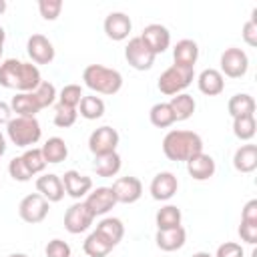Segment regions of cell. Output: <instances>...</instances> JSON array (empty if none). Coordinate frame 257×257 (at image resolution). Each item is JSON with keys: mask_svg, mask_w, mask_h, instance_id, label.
Listing matches in <instances>:
<instances>
[{"mask_svg": "<svg viewBox=\"0 0 257 257\" xmlns=\"http://www.w3.org/2000/svg\"><path fill=\"white\" fill-rule=\"evenodd\" d=\"M40 82H42L40 70L32 62L6 58L0 64V86L4 88H12L16 92H32Z\"/></svg>", "mask_w": 257, "mask_h": 257, "instance_id": "cell-1", "label": "cell"}, {"mask_svg": "<svg viewBox=\"0 0 257 257\" xmlns=\"http://www.w3.org/2000/svg\"><path fill=\"white\" fill-rule=\"evenodd\" d=\"M163 153L169 161H189L203 153V139L193 131H169L163 139Z\"/></svg>", "mask_w": 257, "mask_h": 257, "instance_id": "cell-2", "label": "cell"}, {"mask_svg": "<svg viewBox=\"0 0 257 257\" xmlns=\"http://www.w3.org/2000/svg\"><path fill=\"white\" fill-rule=\"evenodd\" d=\"M82 80L96 94L112 96L122 88V74L102 64H88L82 70Z\"/></svg>", "mask_w": 257, "mask_h": 257, "instance_id": "cell-3", "label": "cell"}, {"mask_svg": "<svg viewBox=\"0 0 257 257\" xmlns=\"http://www.w3.org/2000/svg\"><path fill=\"white\" fill-rule=\"evenodd\" d=\"M6 135L12 145L30 149L32 145H36L40 141L42 128H40V122L36 120V116H14L6 124Z\"/></svg>", "mask_w": 257, "mask_h": 257, "instance_id": "cell-4", "label": "cell"}, {"mask_svg": "<svg viewBox=\"0 0 257 257\" xmlns=\"http://www.w3.org/2000/svg\"><path fill=\"white\" fill-rule=\"evenodd\" d=\"M195 78V68H189V66H179V64H171L161 76H159V90L163 94H169V96H175V94H181Z\"/></svg>", "mask_w": 257, "mask_h": 257, "instance_id": "cell-5", "label": "cell"}, {"mask_svg": "<svg viewBox=\"0 0 257 257\" xmlns=\"http://www.w3.org/2000/svg\"><path fill=\"white\" fill-rule=\"evenodd\" d=\"M221 74L223 76H229V78H241L247 74L249 70V56L245 50L237 48V46H231V48H225L223 54H221Z\"/></svg>", "mask_w": 257, "mask_h": 257, "instance_id": "cell-6", "label": "cell"}, {"mask_svg": "<svg viewBox=\"0 0 257 257\" xmlns=\"http://www.w3.org/2000/svg\"><path fill=\"white\" fill-rule=\"evenodd\" d=\"M48 209H50V203L40 195V193H30L26 195L20 205H18V215L24 223H30V225H36V223H42L48 215Z\"/></svg>", "mask_w": 257, "mask_h": 257, "instance_id": "cell-7", "label": "cell"}, {"mask_svg": "<svg viewBox=\"0 0 257 257\" xmlns=\"http://www.w3.org/2000/svg\"><path fill=\"white\" fill-rule=\"evenodd\" d=\"M118 133L116 128L104 124V126H98L90 133L88 137V149L94 157H102V155H108V153H116V147H118Z\"/></svg>", "mask_w": 257, "mask_h": 257, "instance_id": "cell-8", "label": "cell"}, {"mask_svg": "<svg viewBox=\"0 0 257 257\" xmlns=\"http://www.w3.org/2000/svg\"><path fill=\"white\" fill-rule=\"evenodd\" d=\"M94 221V215L88 211V207L84 205V201H76L72 203L66 213H64V229L72 235L84 233Z\"/></svg>", "mask_w": 257, "mask_h": 257, "instance_id": "cell-9", "label": "cell"}, {"mask_svg": "<svg viewBox=\"0 0 257 257\" xmlns=\"http://www.w3.org/2000/svg\"><path fill=\"white\" fill-rule=\"evenodd\" d=\"M124 58L135 70H149L155 64V54L147 48V44L141 40V36H135L124 46Z\"/></svg>", "mask_w": 257, "mask_h": 257, "instance_id": "cell-10", "label": "cell"}, {"mask_svg": "<svg viewBox=\"0 0 257 257\" xmlns=\"http://www.w3.org/2000/svg\"><path fill=\"white\" fill-rule=\"evenodd\" d=\"M141 40L147 44V48L157 56V54H163L169 46H171V32L167 26L163 24H149L143 28V34H141Z\"/></svg>", "mask_w": 257, "mask_h": 257, "instance_id": "cell-11", "label": "cell"}, {"mask_svg": "<svg viewBox=\"0 0 257 257\" xmlns=\"http://www.w3.org/2000/svg\"><path fill=\"white\" fill-rule=\"evenodd\" d=\"M110 189L116 203H126V205L137 203L143 195V183L137 177H118Z\"/></svg>", "mask_w": 257, "mask_h": 257, "instance_id": "cell-12", "label": "cell"}, {"mask_svg": "<svg viewBox=\"0 0 257 257\" xmlns=\"http://www.w3.org/2000/svg\"><path fill=\"white\" fill-rule=\"evenodd\" d=\"M177 189H179V181H177V177L171 171L157 173L153 177V181H151V187H149L151 197L155 201H169V199H173Z\"/></svg>", "mask_w": 257, "mask_h": 257, "instance_id": "cell-13", "label": "cell"}, {"mask_svg": "<svg viewBox=\"0 0 257 257\" xmlns=\"http://www.w3.org/2000/svg\"><path fill=\"white\" fill-rule=\"evenodd\" d=\"M84 205L88 207V211H90L94 217H100V215H106V213L116 205V199H114L110 187H96V189H92V191L86 195Z\"/></svg>", "mask_w": 257, "mask_h": 257, "instance_id": "cell-14", "label": "cell"}, {"mask_svg": "<svg viewBox=\"0 0 257 257\" xmlns=\"http://www.w3.org/2000/svg\"><path fill=\"white\" fill-rule=\"evenodd\" d=\"M26 52L36 64H50L54 60V46L44 34H32L26 42Z\"/></svg>", "mask_w": 257, "mask_h": 257, "instance_id": "cell-15", "label": "cell"}, {"mask_svg": "<svg viewBox=\"0 0 257 257\" xmlns=\"http://www.w3.org/2000/svg\"><path fill=\"white\" fill-rule=\"evenodd\" d=\"M60 179H62V185H64V193H66L68 197L76 199V201L82 199V197H86V195L92 191V179L86 177V175H80V173L74 171V169L66 171Z\"/></svg>", "mask_w": 257, "mask_h": 257, "instance_id": "cell-16", "label": "cell"}, {"mask_svg": "<svg viewBox=\"0 0 257 257\" xmlns=\"http://www.w3.org/2000/svg\"><path fill=\"white\" fill-rule=\"evenodd\" d=\"M102 26H104V34L114 42H120V40L128 38L131 30H133V22L124 12H110L104 18Z\"/></svg>", "mask_w": 257, "mask_h": 257, "instance_id": "cell-17", "label": "cell"}, {"mask_svg": "<svg viewBox=\"0 0 257 257\" xmlns=\"http://www.w3.org/2000/svg\"><path fill=\"white\" fill-rule=\"evenodd\" d=\"M36 191L48 201V203H58L64 197V185L62 179L54 173H44L36 179Z\"/></svg>", "mask_w": 257, "mask_h": 257, "instance_id": "cell-18", "label": "cell"}, {"mask_svg": "<svg viewBox=\"0 0 257 257\" xmlns=\"http://www.w3.org/2000/svg\"><path fill=\"white\" fill-rule=\"evenodd\" d=\"M187 171L195 181H209L215 175L217 165H215V159L211 155L199 153V155H195L193 159L187 161Z\"/></svg>", "mask_w": 257, "mask_h": 257, "instance_id": "cell-19", "label": "cell"}, {"mask_svg": "<svg viewBox=\"0 0 257 257\" xmlns=\"http://www.w3.org/2000/svg\"><path fill=\"white\" fill-rule=\"evenodd\" d=\"M197 86L207 96H217L225 90V76L217 68H205L197 76Z\"/></svg>", "mask_w": 257, "mask_h": 257, "instance_id": "cell-20", "label": "cell"}, {"mask_svg": "<svg viewBox=\"0 0 257 257\" xmlns=\"http://www.w3.org/2000/svg\"><path fill=\"white\" fill-rule=\"evenodd\" d=\"M155 241H157V247L161 251H177L185 245L187 241V231L183 227H175V229H163L159 231L157 229V235H155Z\"/></svg>", "mask_w": 257, "mask_h": 257, "instance_id": "cell-21", "label": "cell"}, {"mask_svg": "<svg viewBox=\"0 0 257 257\" xmlns=\"http://www.w3.org/2000/svg\"><path fill=\"white\" fill-rule=\"evenodd\" d=\"M197 58H199V46H197L195 40L183 38V40H179L175 44V48H173V60H175V64L195 68Z\"/></svg>", "mask_w": 257, "mask_h": 257, "instance_id": "cell-22", "label": "cell"}, {"mask_svg": "<svg viewBox=\"0 0 257 257\" xmlns=\"http://www.w3.org/2000/svg\"><path fill=\"white\" fill-rule=\"evenodd\" d=\"M233 167L239 173H253L257 169V145H241L233 155Z\"/></svg>", "mask_w": 257, "mask_h": 257, "instance_id": "cell-23", "label": "cell"}, {"mask_svg": "<svg viewBox=\"0 0 257 257\" xmlns=\"http://www.w3.org/2000/svg\"><path fill=\"white\" fill-rule=\"evenodd\" d=\"M40 151H42V157H44L46 165L48 163L50 165H58V163H62L68 157V147H66L64 139H60V137H50L40 147Z\"/></svg>", "mask_w": 257, "mask_h": 257, "instance_id": "cell-24", "label": "cell"}, {"mask_svg": "<svg viewBox=\"0 0 257 257\" xmlns=\"http://www.w3.org/2000/svg\"><path fill=\"white\" fill-rule=\"evenodd\" d=\"M94 231H98L106 241H110L114 247L120 243V239L124 237V225H122V221L120 219H116V217H104V219H100L98 223H96V229Z\"/></svg>", "mask_w": 257, "mask_h": 257, "instance_id": "cell-25", "label": "cell"}, {"mask_svg": "<svg viewBox=\"0 0 257 257\" xmlns=\"http://www.w3.org/2000/svg\"><path fill=\"white\" fill-rule=\"evenodd\" d=\"M10 108L12 112H16V116H36V112L40 110L32 92H16L10 100Z\"/></svg>", "mask_w": 257, "mask_h": 257, "instance_id": "cell-26", "label": "cell"}, {"mask_svg": "<svg viewBox=\"0 0 257 257\" xmlns=\"http://www.w3.org/2000/svg\"><path fill=\"white\" fill-rule=\"evenodd\" d=\"M169 106H171V110H173V114H175V120H187V118L193 116V112H195V108H197V102H195V98H193L191 94L181 92V94L171 96Z\"/></svg>", "mask_w": 257, "mask_h": 257, "instance_id": "cell-27", "label": "cell"}, {"mask_svg": "<svg viewBox=\"0 0 257 257\" xmlns=\"http://www.w3.org/2000/svg\"><path fill=\"white\" fill-rule=\"evenodd\" d=\"M227 110L233 118L235 116H245V114H255V98L247 92H237L229 98Z\"/></svg>", "mask_w": 257, "mask_h": 257, "instance_id": "cell-28", "label": "cell"}, {"mask_svg": "<svg viewBox=\"0 0 257 257\" xmlns=\"http://www.w3.org/2000/svg\"><path fill=\"white\" fill-rule=\"evenodd\" d=\"M112 243L110 241H106L98 231H92L86 239H84V243H82V249H84V253L88 255V257H106L110 251H112Z\"/></svg>", "mask_w": 257, "mask_h": 257, "instance_id": "cell-29", "label": "cell"}, {"mask_svg": "<svg viewBox=\"0 0 257 257\" xmlns=\"http://www.w3.org/2000/svg\"><path fill=\"white\" fill-rule=\"evenodd\" d=\"M122 167V159L118 153H108V155H102V157H94V171L98 177H114Z\"/></svg>", "mask_w": 257, "mask_h": 257, "instance_id": "cell-30", "label": "cell"}, {"mask_svg": "<svg viewBox=\"0 0 257 257\" xmlns=\"http://www.w3.org/2000/svg\"><path fill=\"white\" fill-rule=\"evenodd\" d=\"M181 221H183V215H181V209L177 205H165L155 215V223H157L159 231L181 227Z\"/></svg>", "mask_w": 257, "mask_h": 257, "instance_id": "cell-31", "label": "cell"}, {"mask_svg": "<svg viewBox=\"0 0 257 257\" xmlns=\"http://www.w3.org/2000/svg\"><path fill=\"white\" fill-rule=\"evenodd\" d=\"M78 106H80V116L86 120H96L104 114V100L96 94H84Z\"/></svg>", "mask_w": 257, "mask_h": 257, "instance_id": "cell-32", "label": "cell"}, {"mask_svg": "<svg viewBox=\"0 0 257 257\" xmlns=\"http://www.w3.org/2000/svg\"><path fill=\"white\" fill-rule=\"evenodd\" d=\"M149 118H151V124L157 126V128H169L175 122V114H173L169 102L153 104L151 110H149Z\"/></svg>", "mask_w": 257, "mask_h": 257, "instance_id": "cell-33", "label": "cell"}, {"mask_svg": "<svg viewBox=\"0 0 257 257\" xmlns=\"http://www.w3.org/2000/svg\"><path fill=\"white\" fill-rule=\"evenodd\" d=\"M257 133V122L255 114H245V116H235L233 118V135L239 141H251Z\"/></svg>", "mask_w": 257, "mask_h": 257, "instance_id": "cell-34", "label": "cell"}, {"mask_svg": "<svg viewBox=\"0 0 257 257\" xmlns=\"http://www.w3.org/2000/svg\"><path fill=\"white\" fill-rule=\"evenodd\" d=\"M20 157H22V161H24L26 169L32 173V177H34V175H38V173H42V171L46 169V161H44V157H42V151H40V149H36V147L26 149Z\"/></svg>", "mask_w": 257, "mask_h": 257, "instance_id": "cell-35", "label": "cell"}, {"mask_svg": "<svg viewBox=\"0 0 257 257\" xmlns=\"http://www.w3.org/2000/svg\"><path fill=\"white\" fill-rule=\"evenodd\" d=\"M32 94H34V98H36V102H38L40 108H46V106L54 104V100L58 96L56 94V86L52 82H48V80H42L36 86V90H32Z\"/></svg>", "mask_w": 257, "mask_h": 257, "instance_id": "cell-36", "label": "cell"}, {"mask_svg": "<svg viewBox=\"0 0 257 257\" xmlns=\"http://www.w3.org/2000/svg\"><path fill=\"white\" fill-rule=\"evenodd\" d=\"M82 86L80 84H64L62 90L58 92V104H64V106H70V108H76L80 104V98H82Z\"/></svg>", "mask_w": 257, "mask_h": 257, "instance_id": "cell-37", "label": "cell"}, {"mask_svg": "<svg viewBox=\"0 0 257 257\" xmlns=\"http://www.w3.org/2000/svg\"><path fill=\"white\" fill-rule=\"evenodd\" d=\"M76 116H78L76 108H70V106H64V104H56V108H54V124L58 128L72 126L76 122Z\"/></svg>", "mask_w": 257, "mask_h": 257, "instance_id": "cell-38", "label": "cell"}, {"mask_svg": "<svg viewBox=\"0 0 257 257\" xmlns=\"http://www.w3.org/2000/svg\"><path fill=\"white\" fill-rule=\"evenodd\" d=\"M8 173H10V177H12L14 181H18V183H26V181L32 179V173L26 169L22 157L10 159V163H8Z\"/></svg>", "mask_w": 257, "mask_h": 257, "instance_id": "cell-39", "label": "cell"}, {"mask_svg": "<svg viewBox=\"0 0 257 257\" xmlns=\"http://www.w3.org/2000/svg\"><path fill=\"white\" fill-rule=\"evenodd\" d=\"M38 12H40V16H42L44 20L52 22V20H56V18L60 16V12H62V2H60V0H40V2H38Z\"/></svg>", "mask_w": 257, "mask_h": 257, "instance_id": "cell-40", "label": "cell"}, {"mask_svg": "<svg viewBox=\"0 0 257 257\" xmlns=\"http://www.w3.org/2000/svg\"><path fill=\"white\" fill-rule=\"evenodd\" d=\"M44 253H46V257H70L72 251H70V245H68L66 241H62V239H52V241L46 243Z\"/></svg>", "mask_w": 257, "mask_h": 257, "instance_id": "cell-41", "label": "cell"}, {"mask_svg": "<svg viewBox=\"0 0 257 257\" xmlns=\"http://www.w3.org/2000/svg\"><path fill=\"white\" fill-rule=\"evenodd\" d=\"M243 40L249 46H257V10L251 12V18L243 24V32H241Z\"/></svg>", "mask_w": 257, "mask_h": 257, "instance_id": "cell-42", "label": "cell"}, {"mask_svg": "<svg viewBox=\"0 0 257 257\" xmlns=\"http://www.w3.org/2000/svg\"><path fill=\"white\" fill-rule=\"evenodd\" d=\"M215 257H243V247L235 241H225L217 247Z\"/></svg>", "mask_w": 257, "mask_h": 257, "instance_id": "cell-43", "label": "cell"}, {"mask_svg": "<svg viewBox=\"0 0 257 257\" xmlns=\"http://www.w3.org/2000/svg\"><path fill=\"white\" fill-rule=\"evenodd\" d=\"M239 237H241V241H245L249 245H255L257 243V225L241 221V225H239Z\"/></svg>", "mask_w": 257, "mask_h": 257, "instance_id": "cell-44", "label": "cell"}, {"mask_svg": "<svg viewBox=\"0 0 257 257\" xmlns=\"http://www.w3.org/2000/svg\"><path fill=\"white\" fill-rule=\"evenodd\" d=\"M241 221L257 225V199H251L245 203V207L241 211Z\"/></svg>", "mask_w": 257, "mask_h": 257, "instance_id": "cell-45", "label": "cell"}, {"mask_svg": "<svg viewBox=\"0 0 257 257\" xmlns=\"http://www.w3.org/2000/svg\"><path fill=\"white\" fill-rule=\"evenodd\" d=\"M12 120V108L8 102L0 100V124H8Z\"/></svg>", "mask_w": 257, "mask_h": 257, "instance_id": "cell-46", "label": "cell"}, {"mask_svg": "<svg viewBox=\"0 0 257 257\" xmlns=\"http://www.w3.org/2000/svg\"><path fill=\"white\" fill-rule=\"evenodd\" d=\"M6 153V137L0 133V157Z\"/></svg>", "mask_w": 257, "mask_h": 257, "instance_id": "cell-47", "label": "cell"}, {"mask_svg": "<svg viewBox=\"0 0 257 257\" xmlns=\"http://www.w3.org/2000/svg\"><path fill=\"white\" fill-rule=\"evenodd\" d=\"M191 257H213L211 253H207V251H197V253H193Z\"/></svg>", "mask_w": 257, "mask_h": 257, "instance_id": "cell-48", "label": "cell"}, {"mask_svg": "<svg viewBox=\"0 0 257 257\" xmlns=\"http://www.w3.org/2000/svg\"><path fill=\"white\" fill-rule=\"evenodd\" d=\"M4 40H6V32H4V28L0 26V48H4Z\"/></svg>", "mask_w": 257, "mask_h": 257, "instance_id": "cell-49", "label": "cell"}, {"mask_svg": "<svg viewBox=\"0 0 257 257\" xmlns=\"http://www.w3.org/2000/svg\"><path fill=\"white\" fill-rule=\"evenodd\" d=\"M6 12V0H0V16Z\"/></svg>", "mask_w": 257, "mask_h": 257, "instance_id": "cell-50", "label": "cell"}, {"mask_svg": "<svg viewBox=\"0 0 257 257\" xmlns=\"http://www.w3.org/2000/svg\"><path fill=\"white\" fill-rule=\"evenodd\" d=\"M8 257H28V255L26 253H10Z\"/></svg>", "mask_w": 257, "mask_h": 257, "instance_id": "cell-51", "label": "cell"}, {"mask_svg": "<svg viewBox=\"0 0 257 257\" xmlns=\"http://www.w3.org/2000/svg\"><path fill=\"white\" fill-rule=\"evenodd\" d=\"M2 50H4V48H0V58H2Z\"/></svg>", "mask_w": 257, "mask_h": 257, "instance_id": "cell-52", "label": "cell"}]
</instances>
